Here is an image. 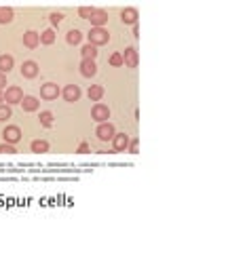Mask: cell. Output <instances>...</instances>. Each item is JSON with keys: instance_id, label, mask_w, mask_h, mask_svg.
Returning a JSON list of instances; mask_svg holds the SVG:
<instances>
[{"instance_id": "9c48e42d", "label": "cell", "mask_w": 226, "mask_h": 253, "mask_svg": "<svg viewBox=\"0 0 226 253\" xmlns=\"http://www.w3.org/2000/svg\"><path fill=\"white\" fill-rule=\"evenodd\" d=\"M129 146V135L127 133H114L112 137V150L114 152H125Z\"/></svg>"}, {"instance_id": "f1b7e54d", "label": "cell", "mask_w": 226, "mask_h": 253, "mask_svg": "<svg viewBox=\"0 0 226 253\" xmlns=\"http://www.w3.org/2000/svg\"><path fill=\"white\" fill-rule=\"evenodd\" d=\"M127 150H129L131 154H137V150H139V141H137V139H129Z\"/></svg>"}, {"instance_id": "ba28073f", "label": "cell", "mask_w": 226, "mask_h": 253, "mask_svg": "<svg viewBox=\"0 0 226 253\" xmlns=\"http://www.w3.org/2000/svg\"><path fill=\"white\" fill-rule=\"evenodd\" d=\"M61 95H64V99L68 104H74V101L81 99V86L79 84H66V89L61 91Z\"/></svg>"}, {"instance_id": "6da1fadb", "label": "cell", "mask_w": 226, "mask_h": 253, "mask_svg": "<svg viewBox=\"0 0 226 253\" xmlns=\"http://www.w3.org/2000/svg\"><path fill=\"white\" fill-rule=\"evenodd\" d=\"M87 36H89V42H91V44H95V46L108 44V41H110V34H108V30H106V28H95V26H93Z\"/></svg>"}, {"instance_id": "7c38bea8", "label": "cell", "mask_w": 226, "mask_h": 253, "mask_svg": "<svg viewBox=\"0 0 226 253\" xmlns=\"http://www.w3.org/2000/svg\"><path fill=\"white\" fill-rule=\"evenodd\" d=\"M38 63L36 61H32V59H28V61H23L21 63V76L23 78H36L38 76Z\"/></svg>"}, {"instance_id": "8992f818", "label": "cell", "mask_w": 226, "mask_h": 253, "mask_svg": "<svg viewBox=\"0 0 226 253\" xmlns=\"http://www.w3.org/2000/svg\"><path fill=\"white\" fill-rule=\"evenodd\" d=\"M137 63H139L137 49H136V46H127V49L123 51V66H127V68H137Z\"/></svg>"}, {"instance_id": "2e32d148", "label": "cell", "mask_w": 226, "mask_h": 253, "mask_svg": "<svg viewBox=\"0 0 226 253\" xmlns=\"http://www.w3.org/2000/svg\"><path fill=\"white\" fill-rule=\"evenodd\" d=\"M13 66H15V59H13V55H0V72L2 74H9L11 70H13Z\"/></svg>"}, {"instance_id": "5b68a950", "label": "cell", "mask_w": 226, "mask_h": 253, "mask_svg": "<svg viewBox=\"0 0 226 253\" xmlns=\"http://www.w3.org/2000/svg\"><path fill=\"white\" fill-rule=\"evenodd\" d=\"M59 93H61V91H59L57 83H45V84L41 86V97H43L45 101L57 99V95H59Z\"/></svg>"}, {"instance_id": "277c9868", "label": "cell", "mask_w": 226, "mask_h": 253, "mask_svg": "<svg viewBox=\"0 0 226 253\" xmlns=\"http://www.w3.org/2000/svg\"><path fill=\"white\" fill-rule=\"evenodd\" d=\"M91 118L95 123H106L108 118H110V108L104 106V104H99V101H95V106L91 108Z\"/></svg>"}, {"instance_id": "d4e9b609", "label": "cell", "mask_w": 226, "mask_h": 253, "mask_svg": "<svg viewBox=\"0 0 226 253\" xmlns=\"http://www.w3.org/2000/svg\"><path fill=\"white\" fill-rule=\"evenodd\" d=\"M108 61H110V66H114V68L123 66V53H119V51L112 53V55H110V59H108Z\"/></svg>"}, {"instance_id": "4fadbf2b", "label": "cell", "mask_w": 226, "mask_h": 253, "mask_svg": "<svg viewBox=\"0 0 226 253\" xmlns=\"http://www.w3.org/2000/svg\"><path fill=\"white\" fill-rule=\"evenodd\" d=\"M81 74L85 78H93L97 74V66H95V59H83L81 61Z\"/></svg>"}, {"instance_id": "7a4b0ae2", "label": "cell", "mask_w": 226, "mask_h": 253, "mask_svg": "<svg viewBox=\"0 0 226 253\" xmlns=\"http://www.w3.org/2000/svg\"><path fill=\"white\" fill-rule=\"evenodd\" d=\"M114 133H116V129H114V125H112L110 121H106V123H97L95 135H97V139H99V141H112Z\"/></svg>"}, {"instance_id": "cb8c5ba5", "label": "cell", "mask_w": 226, "mask_h": 253, "mask_svg": "<svg viewBox=\"0 0 226 253\" xmlns=\"http://www.w3.org/2000/svg\"><path fill=\"white\" fill-rule=\"evenodd\" d=\"M11 116H13V112H11V106H9V104H0V123L9 121Z\"/></svg>"}, {"instance_id": "ac0fdd59", "label": "cell", "mask_w": 226, "mask_h": 253, "mask_svg": "<svg viewBox=\"0 0 226 253\" xmlns=\"http://www.w3.org/2000/svg\"><path fill=\"white\" fill-rule=\"evenodd\" d=\"M30 150H32L34 154H45V152H49V141L46 139H34L32 144H30Z\"/></svg>"}, {"instance_id": "83f0119b", "label": "cell", "mask_w": 226, "mask_h": 253, "mask_svg": "<svg viewBox=\"0 0 226 253\" xmlns=\"http://www.w3.org/2000/svg\"><path fill=\"white\" fill-rule=\"evenodd\" d=\"M15 152H17V150L13 148V144H6V141L0 144V154H15Z\"/></svg>"}, {"instance_id": "4316f807", "label": "cell", "mask_w": 226, "mask_h": 253, "mask_svg": "<svg viewBox=\"0 0 226 253\" xmlns=\"http://www.w3.org/2000/svg\"><path fill=\"white\" fill-rule=\"evenodd\" d=\"M91 13H93V6H81V9H79V17L81 19H89Z\"/></svg>"}, {"instance_id": "d6986e66", "label": "cell", "mask_w": 226, "mask_h": 253, "mask_svg": "<svg viewBox=\"0 0 226 253\" xmlns=\"http://www.w3.org/2000/svg\"><path fill=\"white\" fill-rule=\"evenodd\" d=\"M97 53H99V51H97V46H95V44H91V42H89V44H85L83 49H81L83 59H95V57H97Z\"/></svg>"}, {"instance_id": "ffe728a7", "label": "cell", "mask_w": 226, "mask_h": 253, "mask_svg": "<svg viewBox=\"0 0 226 253\" xmlns=\"http://www.w3.org/2000/svg\"><path fill=\"white\" fill-rule=\"evenodd\" d=\"M15 17V11L11 6H0V23H11Z\"/></svg>"}, {"instance_id": "603a6c76", "label": "cell", "mask_w": 226, "mask_h": 253, "mask_svg": "<svg viewBox=\"0 0 226 253\" xmlns=\"http://www.w3.org/2000/svg\"><path fill=\"white\" fill-rule=\"evenodd\" d=\"M38 121H41L43 126H51L53 125V112H49V110H43L41 116H38Z\"/></svg>"}, {"instance_id": "1f68e13d", "label": "cell", "mask_w": 226, "mask_h": 253, "mask_svg": "<svg viewBox=\"0 0 226 253\" xmlns=\"http://www.w3.org/2000/svg\"><path fill=\"white\" fill-rule=\"evenodd\" d=\"M134 36H136V38L139 36V26H137V23H134Z\"/></svg>"}, {"instance_id": "44dd1931", "label": "cell", "mask_w": 226, "mask_h": 253, "mask_svg": "<svg viewBox=\"0 0 226 253\" xmlns=\"http://www.w3.org/2000/svg\"><path fill=\"white\" fill-rule=\"evenodd\" d=\"M66 41H68V44H79L83 41V32L81 30H70L66 34Z\"/></svg>"}, {"instance_id": "7402d4cb", "label": "cell", "mask_w": 226, "mask_h": 253, "mask_svg": "<svg viewBox=\"0 0 226 253\" xmlns=\"http://www.w3.org/2000/svg\"><path fill=\"white\" fill-rule=\"evenodd\" d=\"M53 42H55V32L53 30L41 32V44H53Z\"/></svg>"}, {"instance_id": "d6a6232c", "label": "cell", "mask_w": 226, "mask_h": 253, "mask_svg": "<svg viewBox=\"0 0 226 253\" xmlns=\"http://www.w3.org/2000/svg\"><path fill=\"white\" fill-rule=\"evenodd\" d=\"M0 104H4V95H2V91H0Z\"/></svg>"}, {"instance_id": "4dcf8cb0", "label": "cell", "mask_w": 226, "mask_h": 253, "mask_svg": "<svg viewBox=\"0 0 226 253\" xmlns=\"http://www.w3.org/2000/svg\"><path fill=\"white\" fill-rule=\"evenodd\" d=\"M6 89V74L0 72V91H4Z\"/></svg>"}, {"instance_id": "52a82bcc", "label": "cell", "mask_w": 226, "mask_h": 253, "mask_svg": "<svg viewBox=\"0 0 226 253\" xmlns=\"http://www.w3.org/2000/svg\"><path fill=\"white\" fill-rule=\"evenodd\" d=\"M2 137H4L6 144H17L21 139V129L17 125H6L4 131H2Z\"/></svg>"}, {"instance_id": "484cf974", "label": "cell", "mask_w": 226, "mask_h": 253, "mask_svg": "<svg viewBox=\"0 0 226 253\" xmlns=\"http://www.w3.org/2000/svg\"><path fill=\"white\" fill-rule=\"evenodd\" d=\"M49 19H51V23H53V26H59V23L64 21V13H59V11H53V13L49 15Z\"/></svg>"}, {"instance_id": "5bb4252c", "label": "cell", "mask_w": 226, "mask_h": 253, "mask_svg": "<svg viewBox=\"0 0 226 253\" xmlns=\"http://www.w3.org/2000/svg\"><path fill=\"white\" fill-rule=\"evenodd\" d=\"M41 44V34L34 30H28L26 34H23V46H28V49H36V46Z\"/></svg>"}, {"instance_id": "9a60e30c", "label": "cell", "mask_w": 226, "mask_h": 253, "mask_svg": "<svg viewBox=\"0 0 226 253\" xmlns=\"http://www.w3.org/2000/svg\"><path fill=\"white\" fill-rule=\"evenodd\" d=\"M23 112H36L38 108H41V101H38L36 97H32V95H23V99L19 101Z\"/></svg>"}, {"instance_id": "3957f363", "label": "cell", "mask_w": 226, "mask_h": 253, "mask_svg": "<svg viewBox=\"0 0 226 253\" xmlns=\"http://www.w3.org/2000/svg\"><path fill=\"white\" fill-rule=\"evenodd\" d=\"M2 95H4V104H9V106L19 104V101L23 99V91H21V86H17V84L6 86V91H2Z\"/></svg>"}, {"instance_id": "f546056e", "label": "cell", "mask_w": 226, "mask_h": 253, "mask_svg": "<svg viewBox=\"0 0 226 253\" xmlns=\"http://www.w3.org/2000/svg\"><path fill=\"white\" fill-rule=\"evenodd\" d=\"M89 150H91V148H89V144H87V141H83V144L79 146V150H76V152H79V154H87Z\"/></svg>"}, {"instance_id": "30bf717a", "label": "cell", "mask_w": 226, "mask_h": 253, "mask_svg": "<svg viewBox=\"0 0 226 253\" xmlns=\"http://www.w3.org/2000/svg\"><path fill=\"white\" fill-rule=\"evenodd\" d=\"M89 21H91V26H95V28H104L106 23H108V11H104V9H93Z\"/></svg>"}, {"instance_id": "8fae6325", "label": "cell", "mask_w": 226, "mask_h": 253, "mask_svg": "<svg viewBox=\"0 0 226 253\" xmlns=\"http://www.w3.org/2000/svg\"><path fill=\"white\" fill-rule=\"evenodd\" d=\"M137 17H139V13H137L136 6H127V9L121 11V21L125 26H134V23H137Z\"/></svg>"}, {"instance_id": "e0dca14e", "label": "cell", "mask_w": 226, "mask_h": 253, "mask_svg": "<svg viewBox=\"0 0 226 253\" xmlns=\"http://www.w3.org/2000/svg\"><path fill=\"white\" fill-rule=\"evenodd\" d=\"M87 97L91 101H102V97H104V86L102 84H91L89 91H87Z\"/></svg>"}]
</instances>
